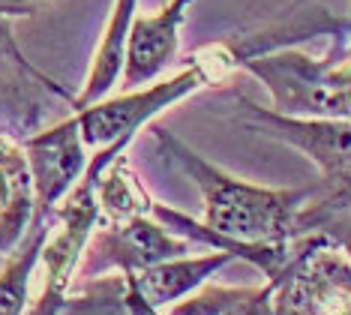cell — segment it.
<instances>
[{
    "instance_id": "1",
    "label": "cell",
    "mask_w": 351,
    "mask_h": 315,
    "mask_svg": "<svg viewBox=\"0 0 351 315\" xmlns=\"http://www.w3.org/2000/svg\"><path fill=\"white\" fill-rule=\"evenodd\" d=\"M159 153L174 163L202 196V220L180 213L162 201H150V213L169 231L204 249H222L237 261L252 264L265 279L276 282L309 244V234H298L303 205L318 192L315 187H261L210 163L171 129L150 124Z\"/></svg>"
},
{
    "instance_id": "2",
    "label": "cell",
    "mask_w": 351,
    "mask_h": 315,
    "mask_svg": "<svg viewBox=\"0 0 351 315\" xmlns=\"http://www.w3.org/2000/svg\"><path fill=\"white\" fill-rule=\"evenodd\" d=\"M234 69H237L234 54L222 39V43H210L202 51L189 54L186 67L169 78H154L145 87L123 91L117 96H102L99 102H90L84 108L73 111L87 150L108 148L114 141L132 144L135 135L154 124L162 111H169L174 102L198 93L202 87L222 84V78Z\"/></svg>"
},
{
    "instance_id": "3",
    "label": "cell",
    "mask_w": 351,
    "mask_h": 315,
    "mask_svg": "<svg viewBox=\"0 0 351 315\" xmlns=\"http://www.w3.org/2000/svg\"><path fill=\"white\" fill-rule=\"evenodd\" d=\"M267 87L274 111L291 117H346L351 120V51L337 48L313 58L300 48H276L241 63Z\"/></svg>"
},
{
    "instance_id": "4",
    "label": "cell",
    "mask_w": 351,
    "mask_h": 315,
    "mask_svg": "<svg viewBox=\"0 0 351 315\" xmlns=\"http://www.w3.org/2000/svg\"><path fill=\"white\" fill-rule=\"evenodd\" d=\"M241 105L246 111V126L300 150L318 168L322 174L318 196L333 201L351 198V120L279 115L274 108L255 105L246 96H241Z\"/></svg>"
},
{
    "instance_id": "5",
    "label": "cell",
    "mask_w": 351,
    "mask_h": 315,
    "mask_svg": "<svg viewBox=\"0 0 351 315\" xmlns=\"http://www.w3.org/2000/svg\"><path fill=\"white\" fill-rule=\"evenodd\" d=\"M193 244L169 231L154 213H135L117 222H99L84 246L75 279H90L102 273H138L159 261L186 255Z\"/></svg>"
},
{
    "instance_id": "6",
    "label": "cell",
    "mask_w": 351,
    "mask_h": 315,
    "mask_svg": "<svg viewBox=\"0 0 351 315\" xmlns=\"http://www.w3.org/2000/svg\"><path fill=\"white\" fill-rule=\"evenodd\" d=\"M274 315H351V258L322 234L276 279Z\"/></svg>"
},
{
    "instance_id": "7",
    "label": "cell",
    "mask_w": 351,
    "mask_h": 315,
    "mask_svg": "<svg viewBox=\"0 0 351 315\" xmlns=\"http://www.w3.org/2000/svg\"><path fill=\"white\" fill-rule=\"evenodd\" d=\"M30 177H34V192H36V213L49 220L60 198L78 183V177L87 168V144L82 139L75 115L69 111L63 120H58L49 129L30 132L25 141Z\"/></svg>"
},
{
    "instance_id": "8",
    "label": "cell",
    "mask_w": 351,
    "mask_h": 315,
    "mask_svg": "<svg viewBox=\"0 0 351 315\" xmlns=\"http://www.w3.org/2000/svg\"><path fill=\"white\" fill-rule=\"evenodd\" d=\"M49 96H60L73 105L75 96L66 93L58 82L34 69L12 43L10 21L0 19V129L10 135H25L45 115Z\"/></svg>"
},
{
    "instance_id": "9",
    "label": "cell",
    "mask_w": 351,
    "mask_h": 315,
    "mask_svg": "<svg viewBox=\"0 0 351 315\" xmlns=\"http://www.w3.org/2000/svg\"><path fill=\"white\" fill-rule=\"evenodd\" d=\"M193 0H169L154 15H135L126 45V63L121 72L123 91L145 87L171 67L180 48V34L186 24Z\"/></svg>"
},
{
    "instance_id": "10",
    "label": "cell",
    "mask_w": 351,
    "mask_h": 315,
    "mask_svg": "<svg viewBox=\"0 0 351 315\" xmlns=\"http://www.w3.org/2000/svg\"><path fill=\"white\" fill-rule=\"evenodd\" d=\"M237 258L222 249H207L202 255H178L169 261H159L147 270L130 273L126 282L132 285V292L150 303L154 310H169L171 303L183 301L186 294H193L198 285H204L207 279H213L222 273L228 264H234ZM123 277V273H121Z\"/></svg>"
},
{
    "instance_id": "11",
    "label": "cell",
    "mask_w": 351,
    "mask_h": 315,
    "mask_svg": "<svg viewBox=\"0 0 351 315\" xmlns=\"http://www.w3.org/2000/svg\"><path fill=\"white\" fill-rule=\"evenodd\" d=\"M36 213V192L27 153L15 135L0 129V255H10Z\"/></svg>"
},
{
    "instance_id": "12",
    "label": "cell",
    "mask_w": 351,
    "mask_h": 315,
    "mask_svg": "<svg viewBox=\"0 0 351 315\" xmlns=\"http://www.w3.org/2000/svg\"><path fill=\"white\" fill-rule=\"evenodd\" d=\"M135 6H138V0H114L108 24L99 36L97 51H93V63L84 78V87L82 93H75L73 105H69L73 111L84 108L90 102H99L102 96L111 93V87L121 82V72L126 63V45H130V30L135 21Z\"/></svg>"
},
{
    "instance_id": "13",
    "label": "cell",
    "mask_w": 351,
    "mask_h": 315,
    "mask_svg": "<svg viewBox=\"0 0 351 315\" xmlns=\"http://www.w3.org/2000/svg\"><path fill=\"white\" fill-rule=\"evenodd\" d=\"M276 282H258V285H219L207 279L193 294L171 303L165 315H274Z\"/></svg>"
},
{
    "instance_id": "14",
    "label": "cell",
    "mask_w": 351,
    "mask_h": 315,
    "mask_svg": "<svg viewBox=\"0 0 351 315\" xmlns=\"http://www.w3.org/2000/svg\"><path fill=\"white\" fill-rule=\"evenodd\" d=\"M51 216H34L27 234L21 237V244L12 249L10 255H3V268H0V315H25L30 306V279L39 268V253L49 237Z\"/></svg>"
},
{
    "instance_id": "15",
    "label": "cell",
    "mask_w": 351,
    "mask_h": 315,
    "mask_svg": "<svg viewBox=\"0 0 351 315\" xmlns=\"http://www.w3.org/2000/svg\"><path fill=\"white\" fill-rule=\"evenodd\" d=\"M154 196L145 189L141 177L130 165V156L117 153L111 163L102 168L97 177V205H99V222H117L135 213H150Z\"/></svg>"
},
{
    "instance_id": "16",
    "label": "cell",
    "mask_w": 351,
    "mask_h": 315,
    "mask_svg": "<svg viewBox=\"0 0 351 315\" xmlns=\"http://www.w3.org/2000/svg\"><path fill=\"white\" fill-rule=\"evenodd\" d=\"M298 234H322L351 258V198L333 201L315 192L298 216Z\"/></svg>"
},
{
    "instance_id": "17",
    "label": "cell",
    "mask_w": 351,
    "mask_h": 315,
    "mask_svg": "<svg viewBox=\"0 0 351 315\" xmlns=\"http://www.w3.org/2000/svg\"><path fill=\"white\" fill-rule=\"evenodd\" d=\"M45 0H0V19H19V15L36 12Z\"/></svg>"
}]
</instances>
